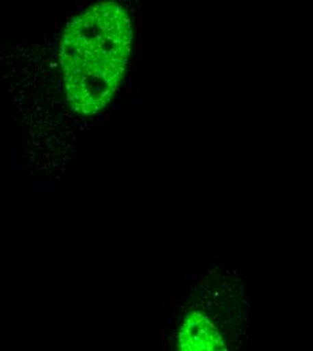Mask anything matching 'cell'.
<instances>
[{
    "instance_id": "7a4b0ae2",
    "label": "cell",
    "mask_w": 313,
    "mask_h": 351,
    "mask_svg": "<svg viewBox=\"0 0 313 351\" xmlns=\"http://www.w3.org/2000/svg\"><path fill=\"white\" fill-rule=\"evenodd\" d=\"M224 343L218 328L201 312L189 313L181 324L179 350H219Z\"/></svg>"
},
{
    "instance_id": "6da1fadb",
    "label": "cell",
    "mask_w": 313,
    "mask_h": 351,
    "mask_svg": "<svg viewBox=\"0 0 313 351\" xmlns=\"http://www.w3.org/2000/svg\"><path fill=\"white\" fill-rule=\"evenodd\" d=\"M132 21L123 5L103 0L66 23L60 43L66 99L92 115L119 89L132 51Z\"/></svg>"
},
{
    "instance_id": "3957f363",
    "label": "cell",
    "mask_w": 313,
    "mask_h": 351,
    "mask_svg": "<svg viewBox=\"0 0 313 351\" xmlns=\"http://www.w3.org/2000/svg\"><path fill=\"white\" fill-rule=\"evenodd\" d=\"M54 29H55V30H57V29H58V22H57V21H55V22H54Z\"/></svg>"
}]
</instances>
